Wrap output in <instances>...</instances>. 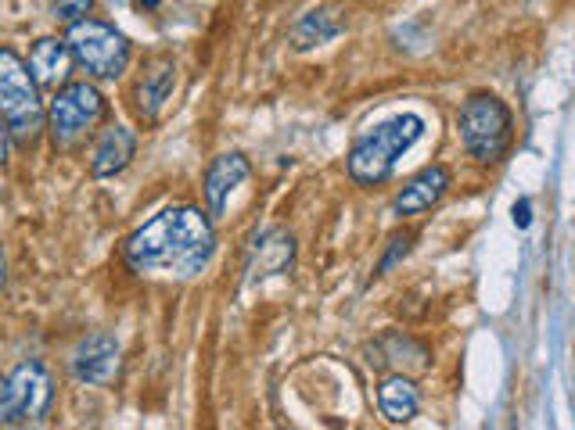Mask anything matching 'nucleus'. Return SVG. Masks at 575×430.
<instances>
[{"label":"nucleus","instance_id":"11","mask_svg":"<svg viewBox=\"0 0 575 430\" xmlns=\"http://www.w3.org/2000/svg\"><path fill=\"white\" fill-rule=\"evenodd\" d=\"M450 191V168L446 165H428L406 183L403 194L396 197V215H421L432 205L443 202V194Z\"/></svg>","mask_w":575,"mask_h":430},{"label":"nucleus","instance_id":"20","mask_svg":"<svg viewBox=\"0 0 575 430\" xmlns=\"http://www.w3.org/2000/svg\"><path fill=\"white\" fill-rule=\"evenodd\" d=\"M514 223H518L522 229H525L528 223H533V205H528V202H525V197H522V202H518V205H514Z\"/></svg>","mask_w":575,"mask_h":430},{"label":"nucleus","instance_id":"22","mask_svg":"<svg viewBox=\"0 0 575 430\" xmlns=\"http://www.w3.org/2000/svg\"><path fill=\"white\" fill-rule=\"evenodd\" d=\"M8 287V263H4V252H0V295H4Z\"/></svg>","mask_w":575,"mask_h":430},{"label":"nucleus","instance_id":"7","mask_svg":"<svg viewBox=\"0 0 575 430\" xmlns=\"http://www.w3.org/2000/svg\"><path fill=\"white\" fill-rule=\"evenodd\" d=\"M109 112L101 90L94 83H65L51 101L48 112V130L54 136L58 147H75L87 133H94V126Z\"/></svg>","mask_w":575,"mask_h":430},{"label":"nucleus","instance_id":"2","mask_svg":"<svg viewBox=\"0 0 575 430\" xmlns=\"http://www.w3.org/2000/svg\"><path fill=\"white\" fill-rule=\"evenodd\" d=\"M421 133H425V119L421 115H396L382 122V126H374L350 151V176L363 183V187L385 183L396 162L421 141Z\"/></svg>","mask_w":575,"mask_h":430},{"label":"nucleus","instance_id":"16","mask_svg":"<svg viewBox=\"0 0 575 430\" xmlns=\"http://www.w3.org/2000/svg\"><path fill=\"white\" fill-rule=\"evenodd\" d=\"M342 33V25L335 22L331 11H310L292 25V48L295 51H310V48H321V43H331Z\"/></svg>","mask_w":575,"mask_h":430},{"label":"nucleus","instance_id":"15","mask_svg":"<svg viewBox=\"0 0 575 430\" xmlns=\"http://www.w3.org/2000/svg\"><path fill=\"white\" fill-rule=\"evenodd\" d=\"M417 406H421V395L411 377L396 373V377L382 380V388H377V409H382L385 420L411 423L417 417Z\"/></svg>","mask_w":575,"mask_h":430},{"label":"nucleus","instance_id":"10","mask_svg":"<svg viewBox=\"0 0 575 430\" xmlns=\"http://www.w3.org/2000/svg\"><path fill=\"white\" fill-rule=\"evenodd\" d=\"M249 158L231 151V155H220L205 173V202H209V215H223L231 194L249 180Z\"/></svg>","mask_w":575,"mask_h":430},{"label":"nucleus","instance_id":"19","mask_svg":"<svg viewBox=\"0 0 575 430\" xmlns=\"http://www.w3.org/2000/svg\"><path fill=\"white\" fill-rule=\"evenodd\" d=\"M389 244H392V248H389V255L382 258V266H377V273H389V269L396 266V263H400V258H403L406 252H411V234H403V237H392Z\"/></svg>","mask_w":575,"mask_h":430},{"label":"nucleus","instance_id":"21","mask_svg":"<svg viewBox=\"0 0 575 430\" xmlns=\"http://www.w3.org/2000/svg\"><path fill=\"white\" fill-rule=\"evenodd\" d=\"M8 151H11V133L4 126V119H0V165L8 162Z\"/></svg>","mask_w":575,"mask_h":430},{"label":"nucleus","instance_id":"18","mask_svg":"<svg viewBox=\"0 0 575 430\" xmlns=\"http://www.w3.org/2000/svg\"><path fill=\"white\" fill-rule=\"evenodd\" d=\"M51 8H54V19H62V22H83L90 19V8H94V0H51Z\"/></svg>","mask_w":575,"mask_h":430},{"label":"nucleus","instance_id":"14","mask_svg":"<svg viewBox=\"0 0 575 430\" xmlns=\"http://www.w3.org/2000/svg\"><path fill=\"white\" fill-rule=\"evenodd\" d=\"M173 86H176V65L170 58H155L148 65L144 72V80L138 86V101H141V115L151 122V119H159V112L165 108V101H170L173 94Z\"/></svg>","mask_w":575,"mask_h":430},{"label":"nucleus","instance_id":"3","mask_svg":"<svg viewBox=\"0 0 575 430\" xmlns=\"http://www.w3.org/2000/svg\"><path fill=\"white\" fill-rule=\"evenodd\" d=\"M0 119H4L11 141L22 147L37 144L43 122H48L33 72L11 48H0Z\"/></svg>","mask_w":575,"mask_h":430},{"label":"nucleus","instance_id":"17","mask_svg":"<svg viewBox=\"0 0 575 430\" xmlns=\"http://www.w3.org/2000/svg\"><path fill=\"white\" fill-rule=\"evenodd\" d=\"M374 362L400 366V370H406V373H421V370H428V351L421 348L417 341H411V337L389 334L382 341V359H374Z\"/></svg>","mask_w":575,"mask_h":430},{"label":"nucleus","instance_id":"9","mask_svg":"<svg viewBox=\"0 0 575 430\" xmlns=\"http://www.w3.org/2000/svg\"><path fill=\"white\" fill-rule=\"evenodd\" d=\"M138 155V133L127 126H109L94 144V158H90V173L98 180L119 176Z\"/></svg>","mask_w":575,"mask_h":430},{"label":"nucleus","instance_id":"5","mask_svg":"<svg viewBox=\"0 0 575 430\" xmlns=\"http://www.w3.org/2000/svg\"><path fill=\"white\" fill-rule=\"evenodd\" d=\"M461 141L478 165H493L507 155L511 144V112L501 98L493 94H475L467 98L461 115H457Z\"/></svg>","mask_w":575,"mask_h":430},{"label":"nucleus","instance_id":"13","mask_svg":"<svg viewBox=\"0 0 575 430\" xmlns=\"http://www.w3.org/2000/svg\"><path fill=\"white\" fill-rule=\"evenodd\" d=\"M69 65H72V51H69V43L58 40V37L37 40L33 54H29V72H33L37 86H54L58 90V83H65Z\"/></svg>","mask_w":575,"mask_h":430},{"label":"nucleus","instance_id":"1","mask_svg":"<svg viewBox=\"0 0 575 430\" xmlns=\"http://www.w3.org/2000/svg\"><path fill=\"white\" fill-rule=\"evenodd\" d=\"M127 263L138 276H162V280H194L216 255V229L191 205H176L148 219L127 240Z\"/></svg>","mask_w":575,"mask_h":430},{"label":"nucleus","instance_id":"23","mask_svg":"<svg viewBox=\"0 0 575 430\" xmlns=\"http://www.w3.org/2000/svg\"><path fill=\"white\" fill-rule=\"evenodd\" d=\"M141 4H148V8H159V0H141Z\"/></svg>","mask_w":575,"mask_h":430},{"label":"nucleus","instance_id":"8","mask_svg":"<svg viewBox=\"0 0 575 430\" xmlns=\"http://www.w3.org/2000/svg\"><path fill=\"white\" fill-rule=\"evenodd\" d=\"M119 373V341L112 334H87L72 351V377L101 388Z\"/></svg>","mask_w":575,"mask_h":430},{"label":"nucleus","instance_id":"4","mask_svg":"<svg viewBox=\"0 0 575 430\" xmlns=\"http://www.w3.org/2000/svg\"><path fill=\"white\" fill-rule=\"evenodd\" d=\"M54 402V380L48 366L29 359L19 362L8 377H0V427L43 423Z\"/></svg>","mask_w":575,"mask_h":430},{"label":"nucleus","instance_id":"6","mask_svg":"<svg viewBox=\"0 0 575 430\" xmlns=\"http://www.w3.org/2000/svg\"><path fill=\"white\" fill-rule=\"evenodd\" d=\"M65 43L75 65L87 69L94 80H119L130 65V40L101 19L72 22Z\"/></svg>","mask_w":575,"mask_h":430},{"label":"nucleus","instance_id":"12","mask_svg":"<svg viewBox=\"0 0 575 430\" xmlns=\"http://www.w3.org/2000/svg\"><path fill=\"white\" fill-rule=\"evenodd\" d=\"M295 258V237L284 234V229H266L263 237L252 240L249 252V276L252 280H263V276L284 273Z\"/></svg>","mask_w":575,"mask_h":430}]
</instances>
